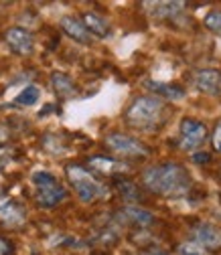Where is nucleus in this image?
<instances>
[{
    "label": "nucleus",
    "instance_id": "1",
    "mask_svg": "<svg viewBox=\"0 0 221 255\" xmlns=\"http://www.w3.org/2000/svg\"><path fill=\"white\" fill-rule=\"evenodd\" d=\"M144 186L154 195L179 199L189 195L193 188V178L189 170L179 162H161L142 172Z\"/></svg>",
    "mask_w": 221,
    "mask_h": 255
},
{
    "label": "nucleus",
    "instance_id": "2",
    "mask_svg": "<svg viewBox=\"0 0 221 255\" xmlns=\"http://www.w3.org/2000/svg\"><path fill=\"white\" fill-rule=\"evenodd\" d=\"M167 114L169 110L163 100L154 95H140L126 110V124L142 132H154L165 124Z\"/></svg>",
    "mask_w": 221,
    "mask_h": 255
},
{
    "label": "nucleus",
    "instance_id": "3",
    "mask_svg": "<svg viewBox=\"0 0 221 255\" xmlns=\"http://www.w3.org/2000/svg\"><path fill=\"white\" fill-rule=\"evenodd\" d=\"M30 180H33V184L37 188V203L43 209H53L67 197V190L59 184V180L51 172L37 170Z\"/></svg>",
    "mask_w": 221,
    "mask_h": 255
},
{
    "label": "nucleus",
    "instance_id": "4",
    "mask_svg": "<svg viewBox=\"0 0 221 255\" xmlns=\"http://www.w3.org/2000/svg\"><path fill=\"white\" fill-rule=\"evenodd\" d=\"M65 172H67V178H69L71 186L75 188L77 197L83 203H91V201H96L98 197L104 195V186L93 178V174L89 170H85L83 166L71 164V166L65 168Z\"/></svg>",
    "mask_w": 221,
    "mask_h": 255
},
{
    "label": "nucleus",
    "instance_id": "5",
    "mask_svg": "<svg viewBox=\"0 0 221 255\" xmlns=\"http://www.w3.org/2000/svg\"><path fill=\"white\" fill-rule=\"evenodd\" d=\"M179 148L181 150H197L207 140V128L199 120L185 118L179 128Z\"/></svg>",
    "mask_w": 221,
    "mask_h": 255
},
{
    "label": "nucleus",
    "instance_id": "6",
    "mask_svg": "<svg viewBox=\"0 0 221 255\" xmlns=\"http://www.w3.org/2000/svg\"><path fill=\"white\" fill-rule=\"evenodd\" d=\"M106 146L116 152V154H122V156H148L150 154V148L146 144H142L140 140L132 138V136H126V134H120V132H112L106 136Z\"/></svg>",
    "mask_w": 221,
    "mask_h": 255
},
{
    "label": "nucleus",
    "instance_id": "7",
    "mask_svg": "<svg viewBox=\"0 0 221 255\" xmlns=\"http://www.w3.org/2000/svg\"><path fill=\"white\" fill-rule=\"evenodd\" d=\"M191 83L211 98H221V71L219 69H197L191 75Z\"/></svg>",
    "mask_w": 221,
    "mask_h": 255
},
{
    "label": "nucleus",
    "instance_id": "8",
    "mask_svg": "<svg viewBox=\"0 0 221 255\" xmlns=\"http://www.w3.org/2000/svg\"><path fill=\"white\" fill-rule=\"evenodd\" d=\"M193 239L203 249H217L221 247V229L211 225V223H197L193 227Z\"/></svg>",
    "mask_w": 221,
    "mask_h": 255
},
{
    "label": "nucleus",
    "instance_id": "9",
    "mask_svg": "<svg viewBox=\"0 0 221 255\" xmlns=\"http://www.w3.org/2000/svg\"><path fill=\"white\" fill-rule=\"evenodd\" d=\"M4 41L6 45L18 53V55H28L33 53V47H35V41H33V35L28 30L20 28V26H14V28H8L4 33Z\"/></svg>",
    "mask_w": 221,
    "mask_h": 255
},
{
    "label": "nucleus",
    "instance_id": "10",
    "mask_svg": "<svg viewBox=\"0 0 221 255\" xmlns=\"http://www.w3.org/2000/svg\"><path fill=\"white\" fill-rule=\"evenodd\" d=\"M61 28H63V33H65L69 39L81 43V45H89L91 43V35L85 30L83 22L75 16H63L61 18Z\"/></svg>",
    "mask_w": 221,
    "mask_h": 255
},
{
    "label": "nucleus",
    "instance_id": "11",
    "mask_svg": "<svg viewBox=\"0 0 221 255\" xmlns=\"http://www.w3.org/2000/svg\"><path fill=\"white\" fill-rule=\"evenodd\" d=\"M81 22H83V26H85V30L89 35H96L100 39L110 35V22L104 16L96 14V12H85L81 16Z\"/></svg>",
    "mask_w": 221,
    "mask_h": 255
},
{
    "label": "nucleus",
    "instance_id": "12",
    "mask_svg": "<svg viewBox=\"0 0 221 255\" xmlns=\"http://www.w3.org/2000/svg\"><path fill=\"white\" fill-rule=\"evenodd\" d=\"M146 87H150L154 93L163 95V98L171 100V102H177V100H183L187 95V89L183 85H177V83H159V81H146Z\"/></svg>",
    "mask_w": 221,
    "mask_h": 255
},
{
    "label": "nucleus",
    "instance_id": "13",
    "mask_svg": "<svg viewBox=\"0 0 221 255\" xmlns=\"http://www.w3.org/2000/svg\"><path fill=\"white\" fill-rule=\"evenodd\" d=\"M89 166L98 172H104V174H114V172H124L128 170L124 162H118L114 158H106V156H93L89 158Z\"/></svg>",
    "mask_w": 221,
    "mask_h": 255
},
{
    "label": "nucleus",
    "instance_id": "14",
    "mask_svg": "<svg viewBox=\"0 0 221 255\" xmlns=\"http://www.w3.org/2000/svg\"><path fill=\"white\" fill-rule=\"evenodd\" d=\"M122 217H126L130 223H134V225H138V227H148L154 223V215L150 211L140 209V207H132V205H128L122 211Z\"/></svg>",
    "mask_w": 221,
    "mask_h": 255
},
{
    "label": "nucleus",
    "instance_id": "15",
    "mask_svg": "<svg viewBox=\"0 0 221 255\" xmlns=\"http://www.w3.org/2000/svg\"><path fill=\"white\" fill-rule=\"evenodd\" d=\"M0 221L6 223V225H18L24 221V211L10 201L0 203Z\"/></svg>",
    "mask_w": 221,
    "mask_h": 255
},
{
    "label": "nucleus",
    "instance_id": "16",
    "mask_svg": "<svg viewBox=\"0 0 221 255\" xmlns=\"http://www.w3.org/2000/svg\"><path fill=\"white\" fill-rule=\"evenodd\" d=\"M51 83H53L55 93L61 95V98H71V95L75 93V83L65 73H53L51 75Z\"/></svg>",
    "mask_w": 221,
    "mask_h": 255
},
{
    "label": "nucleus",
    "instance_id": "17",
    "mask_svg": "<svg viewBox=\"0 0 221 255\" xmlns=\"http://www.w3.org/2000/svg\"><path fill=\"white\" fill-rule=\"evenodd\" d=\"M154 6V10H152V14L154 16H159V18H167V20H175L179 14H181V10H183V2H156V4H152Z\"/></svg>",
    "mask_w": 221,
    "mask_h": 255
},
{
    "label": "nucleus",
    "instance_id": "18",
    "mask_svg": "<svg viewBox=\"0 0 221 255\" xmlns=\"http://www.w3.org/2000/svg\"><path fill=\"white\" fill-rule=\"evenodd\" d=\"M39 98H41V89L37 85H26L14 98V106H35Z\"/></svg>",
    "mask_w": 221,
    "mask_h": 255
},
{
    "label": "nucleus",
    "instance_id": "19",
    "mask_svg": "<svg viewBox=\"0 0 221 255\" xmlns=\"http://www.w3.org/2000/svg\"><path fill=\"white\" fill-rule=\"evenodd\" d=\"M203 24H205L207 30H211L213 35L221 37V10H211V12L205 16Z\"/></svg>",
    "mask_w": 221,
    "mask_h": 255
},
{
    "label": "nucleus",
    "instance_id": "20",
    "mask_svg": "<svg viewBox=\"0 0 221 255\" xmlns=\"http://www.w3.org/2000/svg\"><path fill=\"white\" fill-rule=\"evenodd\" d=\"M120 193L124 195L126 201H136V199H138V190L134 188L132 182H122V184H120Z\"/></svg>",
    "mask_w": 221,
    "mask_h": 255
},
{
    "label": "nucleus",
    "instance_id": "21",
    "mask_svg": "<svg viewBox=\"0 0 221 255\" xmlns=\"http://www.w3.org/2000/svg\"><path fill=\"white\" fill-rule=\"evenodd\" d=\"M177 251H179V255H203V249L195 243H181L177 247Z\"/></svg>",
    "mask_w": 221,
    "mask_h": 255
},
{
    "label": "nucleus",
    "instance_id": "22",
    "mask_svg": "<svg viewBox=\"0 0 221 255\" xmlns=\"http://www.w3.org/2000/svg\"><path fill=\"white\" fill-rule=\"evenodd\" d=\"M211 144H213V150L221 154V120L217 122L215 130H213V136H211Z\"/></svg>",
    "mask_w": 221,
    "mask_h": 255
},
{
    "label": "nucleus",
    "instance_id": "23",
    "mask_svg": "<svg viewBox=\"0 0 221 255\" xmlns=\"http://www.w3.org/2000/svg\"><path fill=\"white\" fill-rule=\"evenodd\" d=\"M191 158H193L195 164H209L211 162V154H207V152H195Z\"/></svg>",
    "mask_w": 221,
    "mask_h": 255
},
{
    "label": "nucleus",
    "instance_id": "24",
    "mask_svg": "<svg viewBox=\"0 0 221 255\" xmlns=\"http://www.w3.org/2000/svg\"><path fill=\"white\" fill-rule=\"evenodd\" d=\"M10 253H12L10 243H8V241H4V239H0V255H10Z\"/></svg>",
    "mask_w": 221,
    "mask_h": 255
},
{
    "label": "nucleus",
    "instance_id": "25",
    "mask_svg": "<svg viewBox=\"0 0 221 255\" xmlns=\"http://www.w3.org/2000/svg\"><path fill=\"white\" fill-rule=\"evenodd\" d=\"M150 255H169V253H165V251H154V253H150Z\"/></svg>",
    "mask_w": 221,
    "mask_h": 255
}]
</instances>
